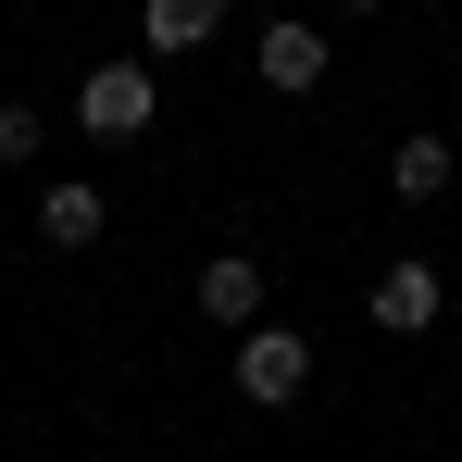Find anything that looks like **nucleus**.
I'll use <instances>...</instances> for the list:
<instances>
[{"instance_id": "1", "label": "nucleus", "mask_w": 462, "mask_h": 462, "mask_svg": "<svg viewBox=\"0 0 462 462\" xmlns=\"http://www.w3.org/2000/svg\"><path fill=\"white\" fill-rule=\"evenodd\" d=\"M300 387H312V337H300V325H250V337H237V400L288 412Z\"/></svg>"}, {"instance_id": "10", "label": "nucleus", "mask_w": 462, "mask_h": 462, "mask_svg": "<svg viewBox=\"0 0 462 462\" xmlns=\"http://www.w3.org/2000/svg\"><path fill=\"white\" fill-rule=\"evenodd\" d=\"M350 13H387V0H350Z\"/></svg>"}, {"instance_id": "5", "label": "nucleus", "mask_w": 462, "mask_h": 462, "mask_svg": "<svg viewBox=\"0 0 462 462\" xmlns=\"http://www.w3.org/2000/svg\"><path fill=\"white\" fill-rule=\"evenodd\" d=\"M100 226H113V200H100L88 175H51V188H38V237H51V250H100Z\"/></svg>"}, {"instance_id": "7", "label": "nucleus", "mask_w": 462, "mask_h": 462, "mask_svg": "<svg viewBox=\"0 0 462 462\" xmlns=\"http://www.w3.org/2000/svg\"><path fill=\"white\" fill-rule=\"evenodd\" d=\"M387 188H400V200H450V138H438V125H412V138L387 151Z\"/></svg>"}, {"instance_id": "8", "label": "nucleus", "mask_w": 462, "mask_h": 462, "mask_svg": "<svg viewBox=\"0 0 462 462\" xmlns=\"http://www.w3.org/2000/svg\"><path fill=\"white\" fill-rule=\"evenodd\" d=\"M213 25H226V0H151V13H138V38H151V51H200Z\"/></svg>"}, {"instance_id": "3", "label": "nucleus", "mask_w": 462, "mask_h": 462, "mask_svg": "<svg viewBox=\"0 0 462 462\" xmlns=\"http://www.w3.org/2000/svg\"><path fill=\"white\" fill-rule=\"evenodd\" d=\"M250 63H263V88H288V100H300V88H325V63H337V51H325V25H300V13H275Z\"/></svg>"}, {"instance_id": "4", "label": "nucleus", "mask_w": 462, "mask_h": 462, "mask_svg": "<svg viewBox=\"0 0 462 462\" xmlns=\"http://www.w3.org/2000/svg\"><path fill=\"white\" fill-rule=\"evenodd\" d=\"M387 325V337H425V325H438V312H450V288H438V263H387L375 275V300H363Z\"/></svg>"}, {"instance_id": "2", "label": "nucleus", "mask_w": 462, "mask_h": 462, "mask_svg": "<svg viewBox=\"0 0 462 462\" xmlns=\"http://www.w3.org/2000/svg\"><path fill=\"white\" fill-rule=\"evenodd\" d=\"M151 113H162L151 63H88V88H76V125H88V138H151Z\"/></svg>"}, {"instance_id": "11", "label": "nucleus", "mask_w": 462, "mask_h": 462, "mask_svg": "<svg viewBox=\"0 0 462 462\" xmlns=\"http://www.w3.org/2000/svg\"><path fill=\"white\" fill-rule=\"evenodd\" d=\"M450 125H462V88H450Z\"/></svg>"}, {"instance_id": "6", "label": "nucleus", "mask_w": 462, "mask_h": 462, "mask_svg": "<svg viewBox=\"0 0 462 462\" xmlns=\"http://www.w3.org/2000/svg\"><path fill=\"white\" fill-rule=\"evenodd\" d=\"M200 312L250 337V325H263V263H250V250H226V263H200Z\"/></svg>"}, {"instance_id": "9", "label": "nucleus", "mask_w": 462, "mask_h": 462, "mask_svg": "<svg viewBox=\"0 0 462 462\" xmlns=\"http://www.w3.org/2000/svg\"><path fill=\"white\" fill-rule=\"evenodd\" d=\"M0 162H38V113L25 100H0Z\"/></svg>"}]
</instances>
